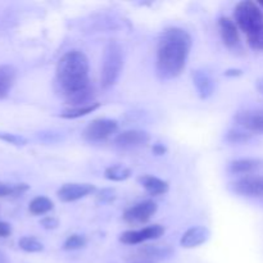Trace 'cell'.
<instances>
[{
    "label": "cell",
    "instance_id": "cell-3",
    "mask_svg": "<svg viewBox=\"0 0 263 263\" xmlns=\"http://www.w3.org/2000/svg\"><path fill=\"white\" fill-rule=\"evenodd\" d=\"M234 20L253 50L263 51V10L258 3L244 0L236 4Z\"/></svg>",
    "mask_w": 263,
    "mask_h": 263
},
{
    "label": "cell",
    "instance_id": "cell-10",
    "mask_svg": "<svg viewBox=\"0 0 263 263\" xmlns=\"http://www.w3.org/2000/svg\"><path fill=\"white\" fill-rule=\"evenodd\" d=\"M151 141V135L143 130H127L118 134L115 139V144L117 148L122 151H131V149L143 148Z\"/></svg>",
    "mask_w": 263,
    "mask_h": 263
},
{
    "label": "cell",
    "instance_id": "cell-13",
    "mask_svg": "<svg viewBox=\"0 0 263 263\" xmlns=\"http://www.w3.org/2000/svg\"><path fill=\"white\" fill-rule=\"evenodd\" d=\"M175 251L168 246H146L138 251V261L153 263L174 256Z\"/></svg>",
    "mask_w": 263,
    "mask_h": 263
},
{
    "label": "cell",
    "instance_id": "cell-23",
    "mask_svg": "<svg viewBox=\"0 0 263 263\" xmlns=\"http://www.w3.org/2000/svg\"><path fill=\"white\" fill-rule=\"evenodd\" d=\"M30 189L27 184H5L0 181V198L18 197Z\"/></svg>",
    "mask_w": 263,
    "mask_h": 263
},
{
    "label": "cell",
    "instance_id": "cell-21",
    "mask_svg": "<svg viewBox=\"0 0 263 263\" xmlns=\"http://www.w3.org/2000/svg\"><path fill=\"white\" fill-rule=\"evenodd\" d=\"M133 175L131 170L128 167L122 166V164H115L108 168H105L104 176L107 180L110 181H125Z\"/></svg>",
    "mask_w": 263,
    "mask_h": 263
},
{
    "label": "cell",
    "instance_id": "cell-33",
    "mask_svg": "<svg viewBox=\"0 0 263 263\" xmlns=\"http://www.w3.org/2000/svg\"><path fill=\"white\" fill-rule=\"evenodd\" d=\"M0 263H9V261H8V257L5 256V253L3 251H0Z\"/></svg>",
    "mask_w": 263,
    "mask_h": 263
},
{
    "label": "cell",
    "instance_id": "cell-20",
    "mask_svg": "<svg viewBox=\"0 0 263 263\" xmlns=\"http://www.w3.org/2000/svg\"><path fill=\"white\" fill-rule=\"evenodd\" d=\"M54 208L53 200H50L46 197H36L28 204V211L30 213L35 216H41L45 215V213L50 212Z\"/></svg>",
    "mask_w": 263,
    "mask_h": 263
},
{
    "label": "cell",
    "instance_id": "cell-11",
    "mask_svg": "<svg viewBox=\"0 0 263 263\" xmlns=\"http://www.w3.org/2000/svg\"><path fill=\"white\" fill-rule=\"evenodd\" d=\"M95 192V186L92 184H79V182H69L61 186L57 192L59 200L64 203L76 202L82 199L87 195L92 194Z\"/></svg>",
    "mask_w": 263,
    "mask_h": 263
},
{
    "label": "cell",
    "instance_id": "cell-18",
    "mask_svg": "<svg viewBox=\"0 0 263 263\" xmlns=\"http://www.w3.org/2000/svg\"><path fill=\"white\" fill-rule=\"evenodd\" d=\"M17 77V69L10 64L0 66V100L9 95Z\"/></svg>",
    "mask_w": 263,
    "mask_h": 263
},
{
    "label": "cell",
    "instance_id": "cell-6",
    "mask_svg": "<svg viewBox=\"0 0 263 263\" xmlns=\"http://www.w3.org/2000/svg\"><path fill=\"white\" fill-rule=\"evenodd\" d=\"M238 127L253 134L263 135V108H248V109L239 110L234 116Z\"/></svg>",
    "mask_w": 263,
    "mask_h": 263
},
{
    "label": "cell",
    "instance_id": "cell-1",
    "mask_svg": "<svg viewBox=\"0 0 263 263\" xmlns=\"http://www.w3.org/2000/svg\"><path fill=\"white\" fill-rule=\"evenodd\" d=\"M89 69V59L80 50L67 51L57 63V90L71 107L95 103V91L90 81Z\"/></svg>",
    "mask_w": 263,
    "mask_h": 263
},
{
    "label": "cell",
    "instance_id": "cell-19",
    "mask_svg": "<svg viewBox=\"0 0 263 263\" xmlns=\"http://www.w3.org/2000/svg\"><path fill=\"white\" fill-rule=\"evenodd\" d=\"M100 107V103H92L89 105H82V107H71L68 109H64L61 113L62 118H66V120H74V118L84 117V116L90 115L94 110H97Z\"/></svg>",
    "mask_w": 263,
    "mask_h": 263
},
{
    "label": "cell",
    "instance_id": "cell-24",
    "mask_svg": "<svg viewBox=\"0 0 263 263\" xmlns=\"http://www.w3.org/2000/svg\"><path fill=\"white\" fill-rule=\"evenodd\" d=\"M18 246L27 253H39V252L44 251L43 243L33 236H23L18 240Z\"/></svg>",
    "mask_w": 263,
    "mask_h": 263
},
{
    "label": "cell",
    "instance_id": "cell-25",
    "mask_svg": "<svg viewBox=\"0 0 263 263\" xmlns=\"http://www.w3.org/2000/svg\"><path fill=\"white\" fill-rule=\"evenodd\" d=\"M87 244V240L85 236L79 235V234H72L66 239L63 244L64 251H77V249L84 248Z\"/></svg>",
    "mask_w": 263,
    "mask_h": 263
},
{
    "label": "cell",
    "instance_id": "cell-14",
    "mask_svg": "<svg viewBox=\"0 0 263 263\" xmlns=\"http://www.w3.org/2000/svg\"><path fill=\"white\" fill-rule=\"evenodd\" d=\"M210 236L211 231L205 226H194V228H190L189 230L185 231L184 235L181 236L180 244L186 249L197 248V247L204 244L210 239Z\"/></svg>",
    "mask_w": 263,
    "mask_h": 263
},
{
    "label": "cell",
    "instance_id": "cell-5",
    "mask_svg": "<svg viewBox=\"0 0 263 263\" xmlns=\"http://www.w3.org/2000/svg\"><path fill=\"white\" fill-rule=\"evenodd\" d=\"M118 131V122L110 118H97L85 127L82 136L89 143H99L107 140Z\"/></svg>",
    "mask_w": 263,
    "mask_h": 263
},
{
    "label": "cell",
    "instance_id": "cell-29",
    "mask_svg": "<svg viewBox=\"0 0 263 263\" xmlns=\"http://www.w3.org/2000/svg\"><path fill=\"white\" fill-rule=\"evenodd\" d=\"M12 234V226L8 222L0 221V238H8Z\"/></svg>",
    "mask_w": 263,
    "mask_h": 263
},
{
    "label": "cell",
    "instance_id": "cell-9",
    "mask_svg": "<svg viewBox=\"0 0 263 263\" xmlns=\"http://www.w3.org/2000/svg\"><path fill=\"white\" fill-rule=\"evenodd\" d=\"M234 193L243 197H263V175H251L235 180L230 185Z\"/></svg>",
    "mask_w": 263,
    "mask_h": 263
},
{
    "label": "cell",
    "instance_id": "cell-12",
    "mask_svg": "<svg viewBox=\"0 0 263 263\" xmlns=\"http://www.w3.org/2000/svg\"><path fill=\"white\" fill-rule=\"evenodd\" d=\"M218 30H220L221 39L225 46H228L231 50L240 48V36H239V28L235 21L229 17H221L218 20Z\"/></svg>",
    "mask_w": 263,
    "mask_h": 263
},
{
    "label": "cell",
    "instance_id": "cell-30",
    "mask_svg": "<svg viewBox=\"0 0 263 263\" xmlns=\"http://www.w3.org/2000/svg\"><path fill=\"white\" fill-rule=\"evenodd\" d=\"M153 153L157 154V156H163V154L167 153V148L163 144H156L153 146Z\"/></svg>",
    "mask_w": 263,
    "mask_h": 263
},
{
    "label": "cell",
    "instance_id": "cell-16",
    "mask_svg": "<svg viewBox=\"0 0 263 263\" xmlns=\"http://www.w3.org/2000/svg\"><path fill=\"white\" fill-rule=\"evenodd\" d=\"M193 82H194L200 99H207V98L212 97L215 92V80L208 72L203 71V69H197L193 73Z\"/></svg>",
    "mask_w": 263,
    "mask_h": 263
},
{
    "label": "cell",
    "instance_id": "cell-27",
    "mask_svg": "<svg viewBox=\"0 0 263 263\" xmlns=\"http://www.w3.org/2000/svg\"><path fill=\"white\" fill-rule=\"evenodd\" d=\"M98 202L100 203H110L116 199V190L110 189V187H105L99 192V194L97 195Z\"/></svg>",
    "mask_w": 263,
    "mask_h": 263
},
{
    "label": "cell",
    "instance_id": "cell-7",
    "mask_svg": "<svg viewBox=\"0 0 263 263\" xmlns=\"http://www.w3.org/2000/svg\"><path fill=\"white\" fill-rule=\"evenodd\" d=\"M157 203L153 200H144L133 207L127 208L123 213V221L128 225H143L146 223L157 212Z\"/></svg>",
    "mask_w": 263,
    "mask_h": 263
},
{
    "label": "cell",
    "instance_id": "cell-22",
    "mask_svg": "<svg viewBox=\"0 0 263 263\" xmlns=\"http://www.w3.org/2000/svg\"><path fill=\"white\" fill-rule=\"evenodd\" d=\"M253 135L248 131L243 130L240 127L231 128L228 134H226V141L230 144H247L248 141L252 140Z\"/></svg>",
    "mask_w": 263,
    "mask_h": 263
},
{
    "label": "cell",
    "instance_id": "cell-8",
    "mask_svg": "<svg viewBox=\"0 0 263 263\" xmlns=\"http://www.w3.org/2000/svg\"><path fill=\"white\" fill-rule=\"evenodd\" d=\"M164 234V228L162 225H151L140 230H128L121 234L120 241L127 246H136L144 241L154 240V239L161 238Z\"/></svg>",
    "mask_w": 263,
    "mask_h": 263
},
{
    "label": "cell",
    "instance_id": "cell-4",
    "mask_svg": "<svg viewBox=\"0 0 263 263\" xmlns=\"http://www.w3.org/2000/svg\"><path fill=\"white\" fill-rule=\"evenodd\" d=\"M123 68V51L116 41H109L104 49L100 72V82L104 89H109L120 79Z\"/></svg>",
    "mask_w": 263,
    "mask_h": 263
},
{
    "label": "cell",
    "instance_id": "cell-31",
    "mask_svg": "<svg viewBox=\"0 0 263 263\" xmlns=\"http://www.w3.org/2000/svg\"><path fill=\"white\" fill-rule=\"evenodd\" d=\"M243 72L240 69H229V71L225 72V76H240Z\"/></svg>",
    "mask_w": 263,
    "mask_h": 263
},
{
    "label": "cell",
    "instance_id": "cell-26",
    "mask_svg": "<svg viewBox=\"0 0 263 263\" xmlns=\"http://www.w3.org/2000/svg\"><path fill=\"white\" fill-rule=\"evenodd\" d=\"M0 140L15 146H23L27 144V139L21 135H17V134L10 133H0Z\"/></svg>",
    "mask_w": 263,
    "mask_h": 263
},
{
    "label": "cell",
    "instance_id": "cell-2",
    "mask_svg": "<svg viewBox=\"0 0 263 263\" xmlns=\"http://www.w3.org/2000/svg\"><path fill=\"white\" fill-rule=\"evenodd\" d=\"M192 45V36L184 28L163 31L157 46V73L162 80L175 79L184 72Z\"/></svg>",
    "mask_w": 263,
    "mask_h": 263
},
{
    "label": "cell",
    "instance_id": "cell-15",
    "mask_svg": "<svg viewBox=\"0 0 263 263\" xmlns=\"http://www.w3.org/2000/svg\"><path fill=\"white\" fill-rule=\"evenodd\" d=\"M263 168V159L261 158H240L235 159L229 164V172L231 175H251L261 171Z\"/></svg>",
    "mask_w": 263,
    "mask_h": 263
},
{
    "label": "cell",
    "instance_id": "cell-28",
    "mask_svg": "<svg viewBox=\"0 0 263 263\" xmlns=\"http://www.w3.org/2000/svg\"><path fill=\"white\" fill-rule=\"evenodd\" d=\"M40 223H41V226H43L44 229H46V230H54V229H57L59 226L58 218L51 217V216L44 217L43 220L40 221Z\"/></svg>",
    "mask_w": 263,
    "mask_h": 263
},
{
    "label": "cell",
    "instance_id": "cell-35",
    "mask_svg": "<svg viewBox=\"0 0 263 263\" xmlns=\"http://www.w3.org/2000/svg\"><path fill=\"white\" fill-rule=\"evenodd\" d=\"M133 263H148V262H143V261H136V262H133Z\"/></svg>",
    "mask_w": 263,
    "mask_h": 263
},
{
    "label": "cell",
    "instance_id": "cell-32",
    "mask_svg": "<svg viewBox=\"0 0 263 263\" xmlns=\"http://www.w3.org/2000/svg\"><path fill=\"white\" fill-rule=\"evenodd\" d=\"M256 87L257 90L259 91V94L263 95V77H261V79H258L256 81Z\"/></svg>",
    "mask_w": 263,
    "mask_h": 263
},
{
    "label": "cell",
    "instance_id": "cell-34",
    "mask_svg": "<svg viewBox=\"0 0 263 263\" xmlns=\"http://www.w3.org/2000/svg\"><path fill=\"white\" fill-rule=\"evenodd\" d=\"M258 5H259V7H261V8H263V0H261V2H258Z\"/></svg>",
    "mask_w": 263,
    "mask_h": 263
},
{
    "label": "cell",
    "instance_id": "cell-17",
    "mask_svg": "<svg viewBox=\"0 0 263 263\" xmlns=\"http://www.w3.org/2000/svg\"><path fill=\"white\" fill-rule=\"evenodd\" d=\"M138 181L140 182L141 186L146 190L153 197H158V195L166 194L170 190L168 182L164 181V180L158 179L156 176H152V175H143L138 179Z\"/></svg>",
    "mask_w": 263,
    "mask_h": 263
}]
</instances>
